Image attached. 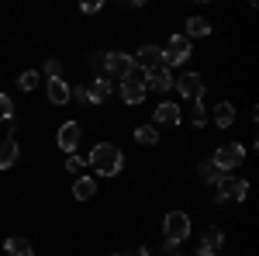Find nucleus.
<instances>
[{
  "label": "nucleus",
  "instance_id": "nucleus-1",
  "mask_svg": "<svg viewBox=\"0 0 259 256\" xmlns=\"http://www.w3.org/2000/svg\"><path fill=\"white\" fill-rule=\"evenodd\" d=\"M87 166L97 173V177H118L121 166H124V153H121L114 142H97L87 156Z\"/></svg>",
  "mask_w": 259,
  "mask_h": 256
},
{
  "label": "nucleus",
  "instance_id": "nucleus-2",
  "mask_svg": "<svg viewBox=\"0 0 259 256\" xmlns=\"http://www.w3.org/2000/svg\"><path fill=\"white\" fill-rule=\"evenodd\" d=\"M245 191H249V180H242V177H221L218 184H214V194H211V204H242L245 201Z\"/></svg>",
  "mask_w": 259,
  "mask_h": 256
},
{
  "label": "nucleus",
  "instance_id": "nucleus-3",
  "mask_svg": "<svg viewBox=\"0 0 259 256\" xmlns=\"http://www.w3.org/2000/svg\"><path fill=\"white\" fill-rule=\"evenodd\" d=\"M242 159H245V145L242 142H225L214 149V156H211V166L218 170L221 177H232V170L242 166Z\"/></svg>",
  "mask_w": 259,
  "mask_h": 256
},
{
  "label": "nucleus",
  "instance_id": "nucleus-4",
  "mask_svg": "<svg viewBox=\"0 0 259 256\" xmlns=\"http://www.w3.org/2000/svg\"><path fill=\"white\" fill-rule=\"evenodd\" d=\"M190 215L187 211H169V215L162 218V236H166V242H187L190 239Z\"/></svg>",
  "mask_w": 259,
  "mask_h": 256
},
{
  "label": "nucleus",
  "instance_id": "nucleus-5",
  "mask_svg": "<svg viewBox=\"0 0 259 256\" xmlns=\"http://www.w3.org/2000/svg\"><path fill=\"white\" fill-rule=\"evenodd\" d=\"M118 90H121V100L128 104V107H139L142 100H145V80H142V69H132L128 77L118 80Z\"/></svg>",
  "mask_w": 259,
  "mask_h": 256
},
{
  "label": "nucleus",
  "instance_id": "nucleus-6",
  "mask_svg": "<svg viewBox=\"0 0 259 256\" xmlns=\"http://www.w3.org/2000/svg\"><path fill=\"white\" fill-rule=\"evenodd\" d=\"M162 49V66L166 69H173V66H183V62L194 56V45L183 39V35H173V39L166 42V45H159Z\"/></svg>",
  "mask_w": 259,
  "mask_h": 256
},
{
  "label": "nucleus",
  "instance_id": "nucleus-7",
  "mask_svg": "<svg viewBox=\"0 0 259 256\" xmlns=\"http://www.w3.org/2000/svg\"><path fill=\"white\" fill-rule=\"evenodd\" d=\"M132 69H135V62H132L128 52H121V49L104 52V77L107 80H121V77H128Z\"/></svg>",
  "mask_w": 259,
  "mask_h": 256
},
{
  "label": "nucleus",
  "instance_id": "nucleus-8",
  "mask_svg": "<svg viewBox=\"0 0 259 256\" xmlns=\"http://www.w3.org/2000/svg\"><path fill=\"white\" fill-rule=\"evenodd\" d=\"M173 90L183 100H197L204 97V77L200 73H180V77H173Z\"/></svg>",
  "mask_w": 259,
  "mask_h": 256
},
{
  "label": "nucleus",
  "instance_id": "nucleus-9",
  "mask_svg": "<svg viewBox=\"0 0 259 256\" xmlns=\"http://www.w3.org/2000/svg\"><path fill=\"white\" fill-rule=\"evenodd\" d=\"M80 142H83V125H80V121H66V125H59L56 145H59V149L66 153V156H73Z\"/></svg>",
  "mask_w": 259,
  "mask_h": 256
},
{
  "label": "nucleus",
  "instance_id": "nucleus-10",
  "mask_svg": "<svg viewBox=\"0 0 259 256\" xmlns=\"http://www.w3.org/2000/svg\"><path fill=\"white\" fill-rule=\"evenodd\" d=\"M114 80L107 77H94L90 83H87V104H94V107H100V104H107L111 100V94H114Z\"/></svg>",
  "mask_w": 259,
  "mask_h": 256
},
{
  "label": "nucleus",
  "instance_id": "nucleus-11",
  "mask_svg": "<svg viewBox=\"0 0 259 256\" xmlns=\"http://www.w3.org/2000/svg\"><path fill=\"white\" fill-rule=\"evenodd\" d=\"M132 62H135V69H159L162 66V49L159 45H152V42H145V45H139V52L132 56Z\"/></svg>",
  "mask_w": 259,
  "mask_h": 256
},
{
  "label": "nucleus",
  "instance_id": "nucleus-12",
  "mask_svg": "<svg viewBox=\"0 0 259 256\" xmlns=\"http://www.w3.org/2000/svg\"><path fill=\"white\" fill-rule=\"evenodd\" d=\"M142 80H145V90H156V94H169V90H173V73H169L166 66H159V69H145Z\"/></svg>",
  "mask_w": 259,
  "mask_h": 256
},
{
  "label": "nucleus",
  "instance_id": "nucleus-13",
  "mask_svg": "<svg viewBox=\"0 0 259 256\" xmlns=\"http://www.w3.org/2000/svg\"><path fill=\"white\" fill-rule=\"evenodd\" d=\"M180 121H183V107L173 104V100H162L156 107V115H152V125H166V128H177Z\"/></svg>",
  "mask_w": 259,
  "mask_h": 256
},
{
  "label": "nucleus",
  "instance_id": "nucleus-14",
  "mask_svg": "<svg viewBox=\"0 0 259 256\" xmlns=\"http://www.w3.org/2000/svg\"><path fill=\"white\" fill-rule=\"evenodd\" d=\"M45 97H49V104H56V107H62V104H69V83L66 80H45Z\"/></svg>",
  "mask_w": 259,
  "mask_h": 256
},
{
  "label": "nucleus",
  "instance_id": "nucleus-15",
  "mask_svg": "<svg viewBox=\"0 0 259 256\" xmlns=\"http://www.w3.org/2000/svg\"><path fill=\"white\" fill-rule=\"evenodd\" d=\"M211 28H214V24H211L207 18H197V14H194V18L183 21V39H187V42H190V39H207Z\"/></svg>",
  "mask_w": 259,
  "mask_h": 256
},
{
  "label": "nucleus",
  "instance_id": "nucleus-16",
  "mask_svg": "<svg viewBox=\"0 0 259 256\" xmlns=\"http://www.w3.org/2000/svg\"><path fill=\"white\" fill-rule=\"evenodd\" d=\"M200 246H204V249H211V253H218L221 246H225V232H221L218 225H211V222H207V225L200 229Z\"/></svg>",
  "mask_w": 259,
  "mask_h": 256
},
{
  "label": "nucleus",
  "instance_id": "nucleus-17",
  "mask_svg": "<svg viewBox=\"0 0 259 256\" xmlns=\"http://www.w3.org/2000/svg\"><path fill=\"white\" fill-rule=\"evenodd\" d=\"M21 159V149L14 138H0V170H11V166H18Z\"/></svg>",
  "mask_w": 259,
  "mask_h": 256
},
{
  "label": "nucleus",
  "instance_id": "nucleus-18",
  "mask_svg": "<svg viewBox=\"0 0 259 256\" xmlns=\"http://www.w3.org/2000/svg\"><path fill=\"white\" fill-rule=\"evenodd\" d=\"M97 194V177H76L73 180V201H90Z\"/></svg>",
  "mask_w": 259,
  "mask_h": 256
},
{
  "label": "nucleus",
  "instance_id": "nucleus-19",
  "mask_svg": "<svg viewBox=\"0 0 259 256\" xmlns=\"http://www.w3.org/2000/svg\"><path fill=\"white\" fill-rule=\"evenodd\" d=\"M214 125L218 128H232L235 125V104L232 100H218L214 104Z\"/></svg>",
  "mask_w": 259,
  "mask_h": 256
},
{
  "label": "nucleus",
  "instance_id": "nucleus-20",
  "mask_svg": "<svg viewBox=\"0 0 259 256\" xmlns=\"http://www.w3.org/2000/svg\"><path fill=\"white\" fill-rule=\"evenodd\" d=\"M4 253L7 256H35V249H31V242L24 236H11L7 242H4Z\"/></svg>",
  "mask_w": 259,
  "mask_h": 256
},
{
  "label": "nucleus",
  "instance_id": "nucleus-21",
  "mask_svg": "<svg viewBox=\"0 0 259 256\" xmlns=\"http://www.w3.org/2000/svg\"><path fill=\"white\" fill-rule=\"evenodd\" d=\"M135 142H139V145H156V142H159V128H156V125H139V128H135Z\"/></svg>",
  "mask_w": 259,
  "mask_h": 256
},
{
  "label": "nucleus",
  "instance_id": "nucleus-22",
  "mask_svg": "<svg viewBox=\"0 0 259 256\" xmlns=\"http://www.w3.org/2000/svg\"><path fill=\"white\" fill-rule=\"evenodd\" d=\"M38 83H41V73H38V69H24V73L18 77V90H24V94H31V90H35Z\"/></svg>",
  "mask_w": 259,
  "mask_h": 256
},
{
  "label": "nucleus",
  "instance_id": "nucleus-23",
  "mask_svg": "<svg viewBox=\"0 0 259 256\" xmlns=\"http://www.w3.org/2000/svg\"><path fill=\"white\" fill-rule=\"evenodd\" d=\"M197 177L204 180V184H211V187H214V184L221 180V173L211 166V159H200V163H197Z\"/></svg>",
  "mask_w": 259,
  "mask_h": 256
},
{
  "label": "nucleus",
  "instance_id": "nucleus-24",
  "mask_svg": "<svg viewBox=\"0 0 259 256\" xmlns=\"http://www.w3.org/2000/svg\"><path fill=\"white\" fill-rule=\"evenodd\" d=\"M190 121H194V128H204V125H207V107H204V97H197V100H194Z\"/></svg>",
  "mask_w": 259,
  "mask_h": 256
},
{
  "label": "nucleus",
  "instance_id": "nucleus-25",
  "mask_svg": "<svg viewBox=\"0 0 259 256\" xmlns=\"http://www.w3.org/2000/svg\"><path fill=\"white\" fill-rule=\"evenodd\" d=\"M41 77H45V80H59V77H62V59H45Z\"/></svg>",
  "mask_w": 259,
  "mask_h": 256
},
{
  "label": "nucleus",
  "instance_id": "nucleus-26",
  "mask_svg": "<svg viewBox=\"0 0 259 256\" xmlns=\"http://www.w3.org/2000/svg\"><path fill=\"white\" fill-rule=\"evenodd\" d=\"M0 121H14V100L0 94Z\"/></svg>",
  "mask_w": 259,
  "mask_h": 256
},
{
  "label": "nucleus",
  "instance_id": "nucleus-27",
  "mask_svg": "<svg viewBox=\"0 0 259 256\" xmlns=\"http://www.w3.org/2000/svg\"><path fill=\"white\" fill-rule=\"evenodd\" d=\"M66 170H69L73 177H83V170H87V159H80L76 153H73V156L66 159Z\"/></svg>",
  "mask_w": 259,
  "mask_h": 256
},
{
  "label": "nucleus",
  "instance_id": "nucleus-28",
  "mask_svg": "<svg viewBox=\"0 0 259 256\" xmlns=\"http://www.w3.org/2000/svg\"><path fill=\"white\" fill-rule=\"evenodd\" d=\"M69 100L87 104V83H69Z\"/></svg>",
  "mask_w": 259,
  "mask_h": 256
},
{
  "label": "nucleus",
  "instance_id": "nucleus-29",
  "mask_svg": "<svg viewBox=\"0 0 259 256\" xmlns=\"http://www.w3.org/2000/svg\"><path fill=\"white\" fill-rule=\"evenodd\" d=\"M80 11H83V14H100V11H104V0H87Z\"/></svg>",
  "mask_w": 259,
  "mask_h": 256
},
{
  "label": "nucleus",
  "instance_id": "nucleus-30",
  "mask_svg": "<svg viewBox=\"0 0 259 256\" xmlns=\"http://www.w3.org/2000/svg\"><path fill=\"white\" fill-rule=\"evenodd\" d=\"M114 256H132V253H114Z\"/></svg>",
  "mask_w": 259,
  "mask_h": 256
},
{
  "label": "nucleus",
  "instance_id": "nucleus-31",
  "mask_svg": "<svg viewBox=\"0 0 259 256\" xmlns=\"http://www.w3.org/2000/svg\"><path fill=\"white\" fill-rule=\"evenodd\" d=\"M173 256H183V253H173Z\"/></svg>",
  "mask_w": 259,
  "mask_h": 256
},
{
  "label": "nucleus",
  "instance_id": "nucleus-32",
  "mask_svg": "<svg viewBox=\"0 0 259 256\" xmlns=\"http://www.w3.org/2000/svg\"><path fill=\"white\" fill-rule=\"evenodd\" d=\"M211 256H218V253H211Z\"/></svg>",
  "mask_w": 259,
  "mask_h": 256
}]
</instances>
